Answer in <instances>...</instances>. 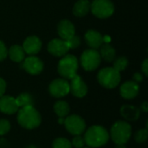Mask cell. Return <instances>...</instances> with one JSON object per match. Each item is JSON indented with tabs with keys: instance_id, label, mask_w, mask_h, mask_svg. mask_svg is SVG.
I'll return each mask as SVG.
<instances>
[{
	"instance_id": "1",
	"label": "cell",
	"mask_w": 148,
	"mask_h": 148,
	"mask_svg": "<svg viewBox=\"0 0 148 148\" xmlns=\"http://www.w3.org/2000/svg\"><path fill=\"white\" fill-rule=\"evenodd\" d=\"M16 119L18 124L22 127L28 130H32L38 127L42 121L39 112L33 107V105L20 108L17 111Z\"/></svg>"
},
{
	"instance_id": "10",
	"label": "cell",
	"mask_w": 148,
	"mask_h": 148,
	"mask_svg": "<svg viewBox=\"0 0 148 148\" xmlns=\"http://www.w3.org/2000/svg\"><path fill=\"white\" fill-rule=\"evenodd\" d=\"M69 92H71V94L77 98H82L87 95L88 87L80 75H75L70 80Z\"/></svg>"
},
{
	"instance_id": "27",
	"label": "cell",
	"mask_w": 148,
	"mask_h": 148,
	"mask_svg": "<svg viewBox=\"0 0 148 148\" xmlns=\"http://www.w3.org/2000/svg\"><path fill=\"white\" fill-rule=\"evenodd\" d=\"M10 130V123L6 119H1L0 120V136H3L9 133Z\"/></svg>"
},
{
	"instance_id": "14",
	"label": "cell",
	"mask_w": 148,
	"mask_h": 148,
	"mask_svg": "<svg viewBox=\"0 0 148 148\" xmlns=\"http://www.w3.org/2000/svg\"><path fill=\"white\" fill-rule=\"evenodd\" d=\"M140 91V86L139 83L134 82V81H128L124 82L120 88L121 95L127 100H131L135 98Z\"/></svg>"
},
{
	"instance_id": "8",
	"label": "cell",
	"mask_w": 148,
	"mask_h": 148,
	"mask_svg": "<svg viewBox=\"0 0 148 148\" xmlns=\"http://www.w3.org/2000/svg\"><path fill=\"white\" fill-rule=\"evenodd\" d=\"M64 126L72 135H82L86 130V122L83 118L77 114L68 115L65 118Z\"/></svg>"
},
{
	"instance_id": "2",
	"label": "cell",
	"mask_w": 148,
	"mask_h": 148,
	"mask_svg": "<svg viewBox=\"0 0 148 148\" xmlns=\"http://www.w3.org/2000/svg\"><path fill=\"white\" fill-rule=\"evenodd\" d=\"M109 138L108 130L105 127L97 125L88 128L83 136L85 145L91 148L103 147L108 142Z\"/></svg>"
},
{
	"instance_id": "36",
	"label": "cell",
	"mask_w": 148,
	"mask_h": 148,
	"mask_svg": "<svg viewBox=\"0 0 148 148\" xmlns=\"http://www.w3.org/2000/svg\"><path fill=\"white\" fill-rule=\"evenodd\" d=\"M64 121H65V118H62V117H58V123L61 124V125H64Z\"/></svg>"
},
{
	"instance_id": "31",
	"label": "cell",
	"mask_w": 148,
	"mask_h": 148,
	"mask_svg": "<svg viewBox=\"0 0 148 148\" xmlns=\"http://www.w3.org/2000/svg\"><path fill=\"white\" fill-rule=\"evenodd\" d=\"M6 90V82L3 79L0 78V97L3 95Z\"/></svg>"
},
{
	"instance_id": "25",
	"label": "cell",
	"mask_w": 148,
	"mask_h": 148,
	"mask_svg": "<svg viewBox=\"0 0 148 148\" xmlns=\"http://www.w3.org/2000/svg\"><path fill=\"white\" fill-rule=\"evenodd\" d=\"M52 148H72V145L68 139L57 138L53 141Z\"/></svg>"
},
{
	"instance_id": "13",
	"label": "cell",
	"mask_w": 148,
	"mask_h": 148,
	"mask_svg": "<svg viewBox=\"0 0 148 148\" xmlns=\"http://www.w3.org/2000/svg\"><path fill=\"white\" fill-rule=\"evenodd\" d=\"M19 109L16 98L10 95H3L0 97V112L4 114H14Z\"/></svg>"
},
{
	"instance_id": "37",
	"label": "cell",
	"mask_w": 148,
	"mask_h": 148,
	"mask_svg": "<svg viewBox=\"0 0 148 148\" xmlns=\"http://www.w3.org/2000/svg\"><path fill=\"white\" fill-rule=\"evenodd\" d=\"M115 148H126V146L124 144H115Z\"/></svg>"
},
{
	"instance_id": "17",
	"label": "cell",
	"mask_w": 148,
	"mask_h": 148,
	"mask_svg": "<svg viewBox=\"0 0 148 148\" xmlns=\"http://www.w3.org/2000/svg\"><path fill=\"white\" fill-rule=\"evenodd\" d=\"M85 40L87 44L94 49H99L103 43V36L96 30L89 29L85 34Z\"/></svg>"
},
{
	"instance_id": "18",
	"label": "cell",
	"mask_w": 148,
	"mask_h": 148,
	"mask_svg": "<svg viewBox=\"0 0 148 148\" xmlns=\"http://www.w3.org/2000/svg\"><path fill=\"white\" fill-rule=\"evenodd\" d=\"M120 112L122 117L127 121H136L140 115V109L132 105H123Z\"/></svg>"
},
{
	"instance_id": "15",
	"label": "cell",
	"mask_w": 148,
	"mask_h": 148,
	"mask_svg": "<svg viewBox=\"0 0 148 148\" xmlns=\"http://www.w3.org/2000/svg\"><path fill=\"white\" fill-rule=\"evenodd\" d=\"M41 48H42V42L36 36H28L24 40L23 45V49L24 52L29 56L36 55L41 50Z\"/></svg>"
},
{
	"instance_id": "32",
	"label": "cell",
	"mask_w": 148,
	"mask_h": 148,
	"mask_svg": "<svg viewBox=\"0 0 148 148\" xmlns=\"http://www.w3.org/2000/svg\"><path fill=\"white\" fill-rule=\"evenodd\" d=\"M133 80H134V82L139 83V82H141L143 81V76L140 73H135L133 75Z\"/></svg>"
},
{
	"instance_id": "19",
	"label": "cell",
	"mask_w": 148,
	"mask_h": 148,
	"mask_svg": "<svg viewBox=\"0 0 148 148\" xmlns=\"http://www.w3.org/2000/svg\"><path fill=\"white\" fill-rule=\"evenodd\" d=\"M91 3L88 0H79L73 7V13L75 16H85L90 10Z\"/></svg>"
},
{
	"instance_id": "3",
	"label": "cell",
	"mask_w": 148,
	"mask_h": 148,
	"mask_svg": "<svg viewBox=\"0 0 148 148\" xmlns=\"http://www.w3.org/2000/svg\"><path fill=\"white\" fill-rule=\"evenodd\" d=\"M132 136V127L127 121H118L111 127L109 137L115 144L126 145Z\"/></svg>"
},
{
	"instance_id": "28",
	"label": "cell",
	"mask_w": 148,
	"mask_h": 148,
	"mask_svg": "<svg viewBox=\"0 0 148 148\" xmlns=\"http://www.w3.org/2000/svg\"><path fill=\"white\" fill-rule=\"evenodd\" d=\"M66 42L68 43V46H69V49H75L77 47H79L80 44H81V39H80V37L78 36H75V35L73 36L72 37H70L69 39H68Z\"/></svg>"
},
{
	"instance_id": "4",
	"label": "cell",
	"mask_w": 148,
	"mask_h": 148,
	"mask_svg": "<svg viewBox=\"0 0 148 148\" xmlns=\"http://www.w3.org/2000/svg\"><path fill=\"white\" fill-rule=\"evenodd\" d=\"M78 60L75 56L67 55L64 56L59 62L57 70L61 76L66 80H71L75 75H77Z\"/></svg>"
},
{
	"instance_id": "26",
	"label": "cell",
	"mask_w": 148,
	"mask_h": 148,
	"mask_svg": "<svg viewBox=\"0 0 148 148\" xmlns=\"http://www.w3.org/2000/svg\"><path fill=\"white\" fill-rule=\"evenodd\" d=\"M148 138V130L147 128H144V129H140L139 131H137L134 134V140L137 143L141 144V143H145L147 140Z\"/></svg>"
},
{
	"instance_id": "9",
	"label": "cell",
	"mask_w": 148,
	"mask_h": 148,
	"mask_svg": "<svg viewBox=\"0 0 148 148\" xmlns=\"http://www.w3.org/2000/svg\"><path fill=\"white\" fill-rule=\"evenodd\" d=\"M50 95L55 98H62L69 94V82L66 79H56L49 86Z\"/></svg>"
},
{
	"instance_id": "21",
	"label": "cell",
	"mask_w": 148,
	"mask_h": 148,
	"mask_svg": "<svg viewBox=\"0 0 148 148\" xmlns=\"http://www.w3.org/2000/svg\"><path fill=\"white\" fill-rule=\"evenodd\" d=\"M101 57H102L106 62H111L114 60L115 58V49H114V47H112L109 43H106L104 45L101 46Z\"/></svg>"
},
{
	"instance_id": "16",
	"label": "cell",
	"mask_w": 148,
	"mask_h": 148,
	"mask_svg": "<svg viewBox=\"0 0 148 148\" xmlns=\"http://www.w3.org/2000/svg\"><path fill=\"white\" fill-rule=\"evenodd\" d=\"M57 32L61 39L67 41L73 36H75V29L74 24L68 19H63L60 21L57 26Z\"/></svg>"
},
{
	"instance_id": "20",
	"label": "cell",
	"mask_w": 148,
	"mask_h": 148,
	"mask_svg": "<svg viewBox=\"0 0 148 148\" xmlns=\"http://www.w3.org/2000/svg\"><path fill=\"white\" fill-rule=\"evenodd\" d=\"M8 56H10L11 61L15 62H21L25 57V52L23 47L19 45H13L10 48V50L8 51Z\"/></svg>"
},
{
	"instance_id": "34",
	"label": "cell",
	"mask_w": 148,
	"mask_h": 148,
	"mask_svg": "<svg viewBox=\"0 0 148 148\" xmlns=\"http://www.w3.org/2000/svg\"><path fill=\"white\" fill-rule=\"evenodd\" d=\"M9 147H10V144H9L8 140H5V139H3V138H2V139L0 140V147L9 148Z\"/></svg>"
},
{
	"instance_id": "23",
	"label": "cell",
	"mask_w": 148,
	"mask_h": 148,
	"mask_svg": "<svg viewBox=\"0 0 148 148\" xmlns=\"http://www.w3.org/2000/svg\"><path fill=\"white\" fill-rule=\"evenodd\" d=\"M16 104L19 107V108L25 107V106L33 105V98L28 93H23V94L19 95L16 98Z\"/></svg>"
},
{
	"instance_id": "29",
	"label": "cell",
	"mask_w": 148,
	"mask_h": 148,
	"mask_svg": "<svg viewBox=\"0 0 148 148\" xmlns=\"http://www.w3.org/2000/svg\"><path fill=\"white\" fill-rule=\"evenodd\" d=\"M70 142L72 147L75 148H83L85 147V141L82 135H75L72 141Z\"/></svg>"
},
{
	"instance_id": "12",
	"label": "cell",
	"mask_w": 148,
	"mask_h": 148,
	"mask_svg": "<svg viewBox=\"0 0 148 148\" xmlns=\"http://www.w3.org/2000/svg\"><path fill=\"white\" fill-rule=\"evenodd\" d=\"M23 67L27 73L36 75H39L42 71L43 63L42 60L39 59L38 57L34 56H29V57L24 59Z\"/></svg>"
},
{
	"instance_id": "33",
	"label": "cell",
	"mask_w": 148,
	"mask_h": 148,
	"mask_svg": "<svg viewBox=\"0 0 148 148\" xmlns=\"http://www.w3.org/2000/svg\"><path fill=\"white\" fill-rule=\"evenodd\" d=\"M141 69H142V71H143L144 75H145L146 76H147L148 75V60L147 59H146V60L143 62V63H142V65H141Z\"/></svg>"
},
{
	"instance_id": "7",
	"label": "cell",
	"mask_w": 148,
	"mask_h": 148,
	"mask_svg": "<svg viewBox=\"0 0 148 148\" xmlns=\"http://www.w3.org/2000/svg\"><path fill=\"white\" fill-rule=\"evenodd\" d=\"M101 55L94 49L85 50L81 56V64L86 71H93L101 64Z\"/></svg>"
},
{
	"instance_id": "6",
	"label": "cell",
	"mask_w": 148,
	"mask_h": 148,
	"mask_svg": "<svg viewBox=\"0 0 148 148\" xmlns=\"http://www.w3.org/2000/svg\"><path fill=\"white\" fill-rule=\"evenodd\" d=\"M90 10L98 18H108L114 12V5L110 0H94Z\"/></svg>"
},
{
	"instance_id": "24",
	"label": "cell",
	"mask_w": 148,
	"mask_h": 148,
	"mask_svg": "<svg viewBox=\"0 0 148 148\" xmlns=\"http://www.w3.org/2000/svg\"><path fill=\"white\" fill-rule=\"evenodd\" d=\"M128 65V60L125 56H121L117 58L114 62V69L118 72L123 71Z\"/></svg>"
},
{
	"instance_id": "38",
	"label": "cell",
	"mask_w": 148,
	"mask_h": 148,
	"mask_svg": "<svg viewBox=\"0 0 148 148\" xmlns=\"http://www.w3.org/2000/svg\"><path fill=\"white\" fill-rule=\"evenodd\" d=\"M27 148H37V147H36L35 146H29Z\"/></svg>"
},
{
	"instance_id": "39",
	"label": "cell",
	"mask_w": 148,
	"mask_h": 148,
	"mask_svg": "<svg viewBox=\"0 0 148 148\" xmlns=\"http://www.w3.org/2000/svg\"><path fill=\"white\" fill-rule=\"evenodd\" d=\"M83 148H91V147H84Z\"/></svg>"
},
{
	"instance_id": "5",
	"label": "cell",
	"mask_w": 148,
	"mask_h": 148,
	"mask_svg": "<svg viewBox=\"0 0 148 148\" xmlns=\"http://www.w3.org/2000/svg\"><path fill=\"white\" fill-rule=\"evenodd\" d=\"M98 82L105 88H114L121 82V74L114 68H104L97 75Z\"/></svg>"
},
{
	"instance_id": "22",
	"label": "cell",
	"mask_w": 148,
	"mask_h": 148,
	"mask_svg": "<svg viewBox=\"0 0 148 148\" xmlns=\"http://www.w3.org/2000/svg\"><path fill=\"white\" fill-rule=\"evenodd\" d=\"M54 111L58 117L66 118L70 111L69 105L64 101H58L54 105Z\"/></svg>"
},
{
	"instance_id": "11",
	"label": "cell",
	"mask_w": 148,
	"mask_h": 148,
	"mask_svg": "<svg viewBox=\"0 0 148 148\" xmlns=\"http://www.w3.org/2000/svg\"><path fill=\"white\" fill-rule=\"evenodd\" d=\"M48 50L49 52L53 55L54 56L61 57L64 56L68 51L69 50V48L68 46V43L63 39H53L51 40L48 44Z\"/></svg>"
},
{
	"instance_id": "35",
	"label": "cell",
	"mask_w": 148,
	"mask_h": 148,
	"mask_svg": "<svg viewBox=\"0 0 148 148\" xmlns=\"http://www.w3.org/2000/svg\"><path fill=\"white\" fill-rule=\"evenodd\" d=\"M141 110L143 111V112H145V113H147L148 112V103L147 101H144L142 104H141Z\"/></svg>"
},
{
	"instance_id": "30",
	"label": "cell",
	"mask_w": 148,
	"mask_h": 148,
	"mask_svg": "<svg viewBox=\"0 0 148 148\" xmlns=\"http://www.w3.org/2000/svg\"><path fill=\"white\" fill-rule=\"evenodd\" d=\"M8 56V50H7V48L5 46V44L0 41V62L3 61Z\"/></svg>"
}]
</instances>
